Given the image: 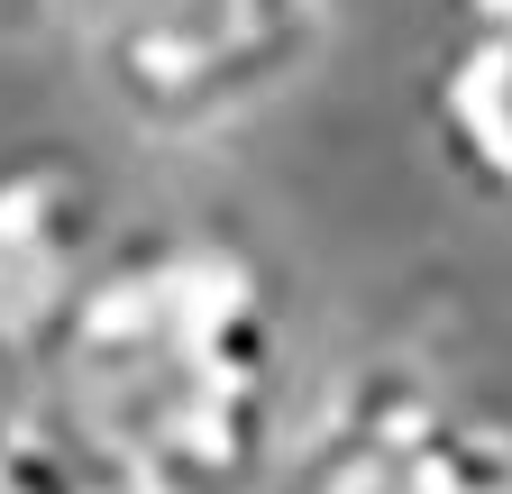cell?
I'll return each mask as SVG.
<instances>
[{
  "label": "cell",
  "instance_id": "6da1fadb",
  "mask_svg": "<svg viewBox=\"0 0 512 494\" xmlns=\"http://www.w3.org/2000/svg\"><path fill=\"white\" fill-rule=\"evenodd\" d=\"M37 412L147 494H256L293 440V312L220 220H119L37 348Z\"/></svg>",
  "mask_w": 512,
  "mask_h": 494
},
{
  "label": "cell",
  "instance_id": "7a4b0ae2",
  "mask_svg": "<svg viewBox=\"0 0 512 494\" xmlns=\"http://www.w3.org/2000/svg\"><path fill=\"white\" fill-rule=\"evenodd\" d=\"M92 92L156 147H211L266 119L330 46L339 0H46Z\"/></svg>",
  "mask_w": 512,
  "mask_h": 494
},
{
  "label": "cell",
  "instance_id": "3957f363",
  "mask_svg": "<svg viewBox=\"0 0 512 494\" xmlns=\"http://www.w3.org/2000/svg\"><path fill=\"white\" fill-rule=\"evenodd\" d=\"M284 494H512V412L476 403L430 357H357L302 394L275 467Z\"/></svg>",
  "mask_w": 512,
  "mask_h": 494
},
{
  "label": "cell",
  "instance_id": "277c9868",
  "mask_svg": "<svg viewBox=\"0 0 512 494\" xmlns=\"http://www.w3.org/2000/svg\"><path fill=\"white\" fill-rule=\"evenodd\" d=\"M421 101H430V138H439L448 174H458L476 202L512 211V28L458 19L448 46L430 55Z\"/></svg>",
  "mask_w": 512,
  "mask_h": 494
},
{
  "label": "cell",
  "instance_id": "5b68a950",
  "mask_svg": "<svg viewBox=\"0 0 512 494\" xmlns=\"http://www.w3.org/2000/svg\"><path fill=\"white\" fill-rule=\"evenodd\" d=\"M458 19H494V28H512V0H458Z\"/></svg>",
  "mask_w": 512,
  "mask_h": 494
}]
</instances>
